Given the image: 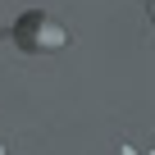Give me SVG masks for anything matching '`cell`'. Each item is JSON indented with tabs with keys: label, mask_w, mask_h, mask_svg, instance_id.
Returning <instances> with one entry per match:
<instances>
[{
	"label": "cell",
	"mask_w": 155,
	"mask_h": 155,
	"mask_svg": "<svg viewBox=\"0 0 155 155\" xmlns=\"http://www.w3.org/2000/svg\"><path fill=\"white\" fill-rule=\"evenodd\" d=\"M146 5H150V18H155V0H146Z\"/></svg>",
	"instance_id": "obj_2"
},
{
	"label": "cell",
	"mask_w": 155,
	"mask_h": 155,
	"mask_svg": "<svg viewBox=\"0 0 155 155\" xmlns=\"http://www.w3.org/2000/svg\"><path fill=\"white\" fill-rule=\"evenodd\" d=\"M14 41L23 46V50H64L68 46V28H59L50 14H41V9H32V14H23L18 23H14Z\"/></svg>",
	"instance_id": "obj_1"
}]
</instances>
